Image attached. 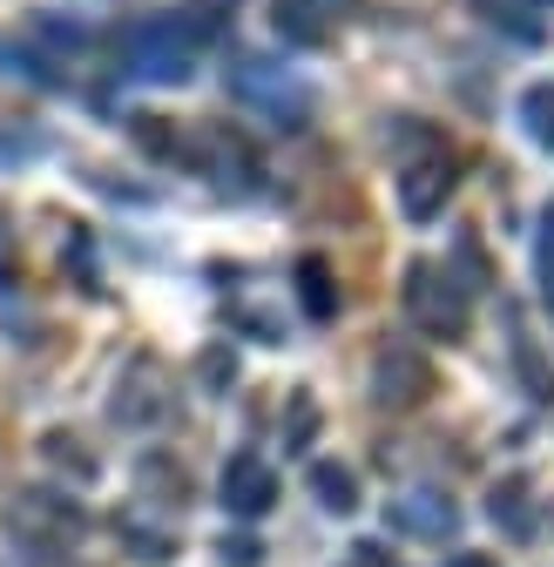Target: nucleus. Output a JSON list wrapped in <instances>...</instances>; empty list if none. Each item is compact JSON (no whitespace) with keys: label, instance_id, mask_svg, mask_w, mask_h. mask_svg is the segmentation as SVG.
Returning <instances> with one entry per match:
<instances>
[{"label":"nucleus","instance_id":"obj_19","mask_svg":"<svg viewBox=\"0 0 554 567\" xmlns=\"http://www.w3.org/2000/svg\"><path fill=\"white\" fill-rule=\"evenodd\" d=\"M14 68H21L34 89H68V68H61L54 54H41L34 41H14Z\"/></svg>","mask_w":554,"mask_h":567},{"label":"nucleus","instance_id":"obj_6","mask_svg":"<svg viewBox=\"0 0 554 567\" xmlns=\"http://www.w3.org/2000/svg\"><path fill=\"white\" fill-rule=\"evenodd\" d=\"M453 189H460V163H453L447 150H433L427 163H412V169L399 176V209H406L412 224H433Z\"/></svg>","mask_w":554,"mask_h":567},{"label":"nucleus","instance_id":"obj_18","mask_svg":"<svg viewBox=\"0 0 554 567\" xmlns=\"http://www.w3.org/2000/svg\"><path fill=\"white\" fill-rule=\"evenodd\" d=\"M514 365H521V379H527V392L541 399V405H554V372L541 365V351H534V338L514 324Z\"/></svg>","mask_w":554,"mask_h":567},{"label":"nucleus","instance_id":"obj_10","mask_svg":"<svg viewBox=\"0 0 554 567\" xmlns=\"http://www.w3.org/2000/svg\"><path fill=\"white\" fill-rule=\"evenodd\" d=\"M21 41H34L41 54H54V61L68 68V61H75V54L89 48V28H82V21H61V14H34Z\"/></svg>","mask_w":554,"mask_h":567},{"label":"nucleus","instance_id":"obj_2","mask_svg":"<svg viewBox=\"0 0 554 567\" xmlns=\"http://www.w3.org/2000/svg\"><path fill=\"white\" fill-rule=\"evenodd\" d=\"M406 318L427 338H466V284L447 264H412L406 270Z\"/></svg>","mask_w":554,"mask_h":567},{"label":"nucleus","instance_id":"obj_20","mask_svg":"<svg viewBox=\"0 0 554 567\" xmlns=\"http://www.w3.org/2000/svg\"><path fill=\"white\" fill-rule=\"evenodd\" d=\"M129 135L143 142L150 156H163V163H176V156H183V135H176V128H163V115H129Z\"/></svg>","mask_w":554,"mask_h":567},{"label":"nucleus","instance_id":"obj_5","mask_svg":"<svg viewBox=\"0 0 554 567\" xmlns=\"http://www.w3.org/2000/svg\"><path fill=\"white\" fill-rule=\"evenodd\" d=\"M427 392H433V365L406 344H386L379 365H372V399L392 412H412V405H427Z\"/></svg>","mask_w":554,"mask_h":567},{"label":"nucleus","instance_id":"obj_12","mask_svg":"<svg viewBox=\"0 0 554 567\" xmlns=\"http://www.w3.org/2000/svg\"><path fill=\"white\" fill-rule=\"evenodd\" d=\"M311 493L325 514H352L359 507V473L338 466V460H311Z\"/></svg>","mask_w":554,"mask_h":567},{"label":"nucleus","instance_id":"obj_9","mask_svg":"<svg viewBox=\"0 0 554 567\" xmlns=\"http://www.w3.org/2000/svg\"><path fill=\"white\" fill-rule=\"evenodd\" d=\"M386 520H392L399 534H412V540H447V534L460 527V507L447 501V493H406V501L386 507Z\"/></svg>","mask_w":554,"mask_h":567},{"label":"nucleus","instance_id":"obj_13","mask_svg":"<svg viewBox=\"0 0 554 567\" xmlns=\"http://www.w3.org/2000/svg\"><path fill=\"white\" fill-rule=\"evenodd\" d=\"M488 514H494V527H507L514 540H534V507H527V480H501V486L488 493Z\"/></svg>","mask_w":554,"mask_h":567},{"label":"nucleus","instance_id":"obj_25","mask_svg":"<svg viewBox=\"0 0 554 567\" xmlns=\"http://www.w3.org/2000/svg\"><path fill=\"white\" fill-rule=\"evenodd\" d=\"M21 156H41V135L34 128H0V163H21Z\"/></svg>","mask_w":554,"mask_h":567},{"label":"nucleus","instance_id":"obj_17","mask_svg":"<svg viewBox=\"0 0 554 567\" xmlns=\"http://www.w3.org/2000/svg\"><path fill=\"white\" fill-rule=\"evenodd\" d=\"M521 122H527V135L541 142V150H554V82H534L521 95Z\"/></svg>","mask_w":554,"mask_h":567},{"label":"nucleus","instance_id":"obj_24","mask_svg":"<svg viewBox=\"0 0 554 567\" xmlns=\"http://www.w3.org/2000/svg\"><path fill=\"white\" fill-rule=\"evenodd\" d=\"M534 264H541V298H547V311H554V209H547V224H541V250H534Z\"/></svg>","mask_w":554,"mask_h":567},{"label":"nucleus","instance_id":"obj_11","mask_svg":"<svg viewBox=\"0 0 554 567\" xmlns=\"http://www.w3.org/2000/svg\"><path fill=\"white\" fill-rule=\"evenodd\" d=\"M41 460L54 466V473H75V486H89L95 473H102V460L75 440V433H68V425H54V433H41Z\"/></svg>","mask_w":554,"mask_h":567},{"label":"nucleus","instance_id":"obj_28","mask_svg":"<svg viewBox=\"0 0 554 567\" xmlns=\"http://www.w3.org/2000/svg\"><path fill=\"white\" fill-rule=\"evenodd\" d=\"M453 567H494V560H488V554H460Z\"/></svg>","mask_w":554,"mask_h":567},{"label":"nucleus","instance_id":"obj_16","mask_svg":"<svg viewBox=\"0 0 554 567\" xmlns=\"http://www.w3.org/2000/svg\"><path fill=\"white\" fill-rule=\"evenodd\" d=\"M270 21H277V34H285V41H298V48H318V41L331 34V28L318 21V8H311V0H277V14H270Z\"/></svg>","mask_w":554,"mask_h":567},{"label":"nucleus","instance_id":"obj_22","mask_svg":"<svg viewBox=\"0 0 554 567\" xmlns=\"http://www.w3.org/2000/svg\"><path fill=\"white\" fill-rule=\"evenodd\" d=\"M122 540L135 547V560H143V567H163V560L176 554V540H170V534H150V527H122Z\"/></svg>","mask_w":554,"mask_h":567},{"label":"nucleus","instance_id":"obj_7","mask_svg":"<svg viewBox=\"0 0 554 567\" xmlns=\"http://www.w3.org/2000/svg\"><path fill=\"white\" fill-rule=\"evenodd\" d=\"M115 425H156L170 412V392H163V365L156 359H135L122 379H115V399H109Z\"/></svg>","mask_w":554,"mask_h":567},{"label":"nucleus","instance_id":"obj_3","mask_svg":"<svg viewBox=\"0 0 554 567\" xmlns=\"http://www.w3.org/2000/svg\"><path fill=\"white\" fill-rule=\"evenodd\" d=\"M82 527H89L82 501H68L54 486H21L8 507V534H21L34 547H68V540H82Z\"/></svg>","mask_w":554,"mask_h":567},{"label":"nucleus","instance_id":"obj_26","mask_svg":"<svg viewBox=\"0 0 554 567\" xmlns=\"http://www.w3.org/2000/svg\"><path fill=\"white\" fill-rule=\"evenodd\" d=\"M217 554H224L230 567H257V560H264V547H257L250 534H224V540H217Z\"/></svg>","mask_w":554,"mask_h":567},{"label":"nucleus","instance_id":"obj_27","mask_svg":"<svg viewBox=\"0 0 554 567\" xmlns=\"http://www.w3.org/2000/svg\"><path fill=\"white\" fill-rule=\"evenodd\" d=\"M311 8H318V14H338V8H352V14H359L366 0H311Z\"/></svg>","mask_w":554,"mask_h":567},{"label":"nucleus","instance_id":"obj_15","mask_svg":"<svg viewBox=\"0 0 554 567\" xmlns=\"http://www.w3.org/2000/svg\"><path fill=\"white\" fill-rule=\"evenodd\" d=\"M143 493H150L156 507H183V501H189V473L170 466L163 453H150V460H143Z\"/></svg>","mask_w":554,"mask_h":567},{"label":"nucleus","instance_id":"obj_8","mask_svg":"<svg viewBox=\"0 0 554 567\" xmlns=\"http://www.w3.org/2000/svg\"><path fill=\"white\" fill-rule=\"evenodd\" d=\"M270 507H277V473L257 453H237L224 466V514L230 520H264Z\"/></svg>","mask_w":554,"mask_h":567},{"label":"nucleus","instance_id":"obj_1","mask_svg":"<svg viewBox=\"0 0 554 567\" xmlns=\"http://www.w3.org/2000/svg\"><path fill=\"white\" fill-rule=\"evenodd\" d=\"M115 61H122V75H135V82L176 89V82L196 75V41H189L170 14H150V21H129V28L115 34Z\"/></svg>","mask_w":554,"mask_h":567},{"label":"nucleus","instance_id":"obj_14","mask_svg":"<svg viewBox=\"0 0 554 567\" xmlns=\"http://www.w3.org/2000/svg\"><path fill=\"white\" fill-rule=\"evenodd\" d=\"M298 298H305V311H311L318 324L338 318V291H331V264H325V257H298Z\"/></svg>","mask_w":554,"mask_h":567},{"label":"nucleus","instance_id":"obj_23","mask_svg":"<svg viewBox=\"0 0 554 567\" xmlns=\"http://www.w3.org/2000/svg\"><path fill=\"white\" fill-rule=\"evenodd\" d=\"M196 372H203V385H211V392H230V385H237V359H230L224 344H211V351H203V359H196Z\"/></svg>","mask_w":554,"mask_h":567},{"label":"nucleus","instance_id":"obj_21","mask_svg":"<svg viewBox=\"0 0 554 567\" xmlns=\"http://www.w3.org/2000/svg\"><path fill=\"white\" fill-rule=\"evenodd\" d=\"M318 433V399L311 392H291V419H285V453H305Z\"/></svg>","mask_w":554,"mask_h":567},{"label":"nucleus","instance_id":"obj_4","mask_svg":"<svg viewBox=\"0 0 554 567\" xmlns=\"http://www.w3.org/2000/svg\"><path fill=\"white\" fill-rule=\"evenodd\" d=\"M230 89H237L244 102L270 109V115H277V128H305V109H311V102L291 89L285 68H270V61H250V54H244V61L230 68Z\"/></svg>","mask_w":554,"mask_h":567}]
</instances>
